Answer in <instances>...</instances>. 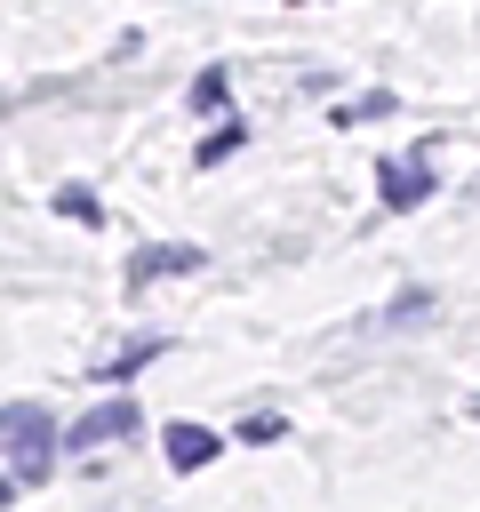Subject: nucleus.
Returning a JSON list of instances; mask_svg holds the SVG:
<instances>
[{
	"instance_id": "nucleus-1",
	"label": "nucleus",
	"mask_w": 480,
	"mask_h": 512,
	"mask_svg": "<svg viewBox=\"0 0 480 512\" xmlns=\"http://www.w3.org/2000/svg\"><path fill=\"white\" fill-rule=\"evenodd\" d=\"M0 432H8V488H16V496H24V488H40V480H48V464H56V424H48V408L8 400Z\"/></svg>"
},
{
	"instance_id": "nucleus-3",
	"label": "nucleus",
	"mask_w": 480,
	"mask_h": 512,
	"mask_svg": "<svg viewBox=\"0 0 480 512\" xmlns=\"http://www.w3.org/2000/svg\"><path fill=\"white\" fill-rule=\"evenodd\" d=\"M424 192H432V176H424L416 160H384V200H392V208H416Z\"/></svg>"
},
{
	"instance_id": "nucleus-2",
	"label": "nucleus",
	"mask_w": 480,
	"mask_h": 512,
	"mask_svg": "<svg viewBox=\"0 0 480 512\" xmlns=\"http://www.w3.org/2000/svg\"><path fill=\"white\" fill-rule=\"evenodd\" d=\"M160 440H168V464H176V472H200V464L216 456V432H208V424H168Z\"/></svg>"
},
{
	"instance_id": "nucleus-4",
	"label": "nucleus",
	"mask_w": 480,
	"mask_h": 512,
	"mask_svg": "<svg viewBox=\"0 0 480 512\" xmlns=\"http://www.w3.org/2000/svg\"><path fill=\"white\" fill-rule=\"evenodd\" d=\"M120 432H136V408H128V400H112L104 416H88L72 440H88V448H96V440H120Z\"/></svg>"
}]
</instances>
